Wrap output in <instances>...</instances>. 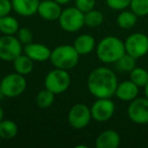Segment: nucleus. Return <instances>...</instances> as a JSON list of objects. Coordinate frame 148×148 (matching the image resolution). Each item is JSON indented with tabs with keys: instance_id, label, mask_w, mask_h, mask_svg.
I'll return each instance as SVG.
<instances>
[{
	"instance_id": "nucleus-10",
	"label": "nucleus",
	"mask_w": 148,
	"mask_h": 148,
	"mask_svg": "<svg viewBox=\"0 0 148 148\" xmlns=\"http://www.w3.org/2000/svg\"><path fill=\"white\" fill-rule=\"evenodd\" d=\"M129 119L138 125L148 123V99L136 97L130 101L127 110Z\"/></svg>"
},
{
	"instance_id": "nucleus-29",
	"label": "nucleus",
	"mask_w": 148,
	"mask_h": 148,
	"mask_svg": "<svg viewBox=\"0 0 148 148\" xmlns=\"http://www.w3.org/2000/svg\"><path fill=\"white\" fill-rule=\"evenodd\" d=\"M75 6L83 13H86L95 8V0H75Z\"/></svg>"
},
{
	"instance_id": "nucleus-6",
	"label": "nucleus",
	"mask_w": 148,
	"mask_h": 148,
	"mask_svg": "<svg viewBox=\"0 0 148 148\" xmlns=\"http://www.w3.org/2000/svg\"><path fill=\"white\" fill-rule=\"evenodd\" d=\"M27 80L25 76L16 72L5 75L0 81V90L5 97H16L25 92Z\"/></svg>"
},
{
	"instance_id": "nucleus-3",
	"label": "nucleus",
	"mask_w": 148,
	"mask_h": 148,
	"mask_svg": "<svg viewBox=\"0 0 148 148\" xmlns=\"http://www.w3.org/2000/svg\"><path fill=\"white\" fill-rule=\"evenodd\" d=\"M79 56L73 46L61 45L52 50L50 61L55 68L70 70L78 64Z\"/></svg>"
},
{
	"instance_id": "nucleus-13",
	"label": "nucleus",
	"mask_w": 148,
	"mask_h": 148,
	"mask_svg": "<svg viewBox=\"0 0 148 148\" xmlns=\"http://www.w3.org/2000/svg\"><path fill=\"white\" fill-rule=\"evenodd\" d=\"M51 50L44 44L40 43H29L25 46L23 53L29 56L34 62H45L50 60Z\"/></svg>"
},
{
	"instance_id": "nucleus-2",
	"label": "nucleus",
	"mask_w": 148,
	"mask_h": 148,
	"mask_svg": "<svg viewBox=\"0 0 148 148\" xmlns=\"http://www.w3.org/2000/svg\"><path fill=\"white\" fill-rule=\"evenodd\" d=\"M125 53V43L114 36L101 39L97 46V58L105 64L116 63Z\"/></svg>"
},
{
	"instance_id": "nucleus-9",
	"label": "nucleus",
	"mask_w": 148,
	"mask_h": 148,
	"mask_svg": "<svg viewBox=\"0 0 148 148\" xmlns=\"http://www.w3.org/2000/svg\"><path fill=\"white\" fill-rule=\"evenodd\" d=\"M91 112L84 103H76L72 106L68 113V123L74 129H83L90 123Z\"/></svg>"
},
{
	"instance_id": "nucleus-24",
	"label": "nucleus",
	"mask_w": 148,
	"mask_h": 148,
	"mask_svg": "<svg viewBox=\"0 0 148 148\" xmlns=\"http://www.w3.org/2000/svg\"><path fill=\"white\" fill-rule=\"evenodd\" d=\"M115 64L120 71L129 72L130 73L136 67V59L133 56L125 53Z\"/></svg>"
},
{
	"instance_id": "nucleus-17",
	"label": "nucleus",
	"mask_w": 148,
	"mask_h": 148,
	"mask_svg": "<svg viewBox=\"0 0 148 148\" xmlns=\"http://www.w3.org/2000/svg\"><path fill=\"white\" fill-rule=\"evenodd\" d=\"M73 47L79 55L90 54L95 48V40L90 35H81L77 37L74 41Z\"/></svg>"
},
{
	"instance_id": "nucleus-34",
	"label": "nucleus",
	"mask_w": 148,
	"mask_h": 148,
	"mask_svg": "<svg viewBox=\"0 0 148 148\" xmlns=\"http://www.w3.org/2000/svg\"><path fill=\"white\" fill-rule=\"evenodd\" d=\"M2 97H4V95H3V93L1 92V90H0V99H2Z\"/></svg>"
},
{
	"instance_id": "nucleus-32",
	"label": "nucleus",
	"mask_w": 148,
	"mask_h": 148,
	"mask_svg": "<svg viewBox=\"0 0 148 148\" xmlns=\"http://www.w3.org/2000/svg\"><path fill=\"white\" fill-rule=\"evenodd\" d=\"M3 116H4V112H3L2 107L0 106V122H1L3 120Z\"/></svg>"
},
{
	"instance_id": "nucleus-27",
	"label": "nucleus",
	"mask_w": 148,
	"mask_h": 148,
	"mask_svg": "<svg viewBox=\"0 0 148 148\" xmlns=\"http://www.w3.org/2000/svg\"><path fill=\"white\" fill-rule=\"evenodd\" d=\"M106 2L113 10H124L130 6L131 0H106Z\"/></svg>"
},
{
	"instance_id": "nucleus-31",
	"label": "nucleus",
	"mask_w": 148,
	"mask_h": 148,
	"mask_svg": "<svg viewBox=\"0 0 148 148\" xmlns=\"http://www.w3.org/2000/svg\"><path fill=\"white\" fill-rule=\"evenodd\" d=\"M55 1L59 3V4L63 5V4H67V3H69L71 0H55Z\"/></svg>"
},
{
	"instance_id": "nucleus-28",
	"label": "nucleus",
	"mask_w": 148,
	"mask_h": 148,
	"mask_svg": "<svg viewBox=\"0 0 148 148\" xmlns=\"http://www.w3.org/2000/svg\"><path fill=\"white\" fill-rule=\"evenodd\" d=\"M17 39L23 46H25L33 42V34L27 27H21L17 32Z\"/></svg>"
},
{
	"instance_id": "nucleus-20",
	"label": "nucleus",
	"mask_w": 148,
	"mask_h": 148,
	"mask_svg": "<svg viewBox=\"0 0 148 148\" xmlns=\"http://www.w3.org/2000/svg\"><path fill=\"white\" fill-rule=\"evenodd\" d=\"M18 128L12 120H4L0 122V138L4 140H10L17 135Z\"/></svg>"
},
{
	"instance_id": "nucleus-23",
	"label": "nucleus",
	"mask_w": 148,
	"mask_h": 148,
	"mask_svg": "<svg viewBox=\"0 0 148 148\" xmlns=\"http://www.w3.org/2000/svg\"><path fill=\"white\" fill-rule=\"evenodd\" d=\"M130 80L137 86L144 87L148 82V71L142 67H135L130 72Z\"/></svg>"
},
{
	"instance_id": "nucleus-21",
	"label": "nucleus",
	"mask_w": 148,
	"mask_h": 148,
	"mask_svg": "<svg viewBox=\"0 0 148 148\" xmlns=\"http://www.w3.org/2000/svg\"><path fill=\"white\" fill-rule=\"evenodd\" d=\"M137 15L132 10H122L117 17V23L121 29H132L137 23Z\"/></svg>"
},
{
	"instance_id": "nucleus-18",
	"label": "nucleus",
	"mask_w": 148,
	"mask_h": 148,
	"mask_svg": "<svg viewBox=\"0 0 148 148\" xmlns=\"http://www.w3.org/2000/svg\"><path fill=\"white\" fill-rule=\"evenodd\" d=\"M13 69L16 73L21 75H29L34 69V61L27 56L25 53L21 54L17 58H15L12 61Z\"/></svg>"
},
{
	"instance_id": "nucleus-33",
	"label": "nucleus",
	"mask_w": 148,
	"mask_h": 148,
	"mask_svg": "<svg viewBox=\"0 0 148 148\" xmlns=\"http://www.w3.org/2000/svg\"><path fill=\"white\" fill-rule=\"evenodd\" d=\"M144 93H145L146 99H148V82H147V84L144 86Z\"/></svg>"
},
{
	"instance_id": "nucleus-11",
	"label": "nucleus",
	"mask_w": 148,
	"mask_h": 148,
	"mask_svg": "<svg viewBox=\"0 0 148 148\" xmlns=\"http://www.w3.org/2000/svg\"><path fill=\"white\" fill-rule=\"evenodd\" d=\"M116 106L111 99H97L90 107L91 118L97 122H107L115 114Z\"/></svg>"
},
{
	"instance_id": "nucleus-19",
	"label": "nucleus",
	"mask_w": 148,
	"mask_h": 148,
	"mask_svg": "<svg viewBox=\"0 0 148 148\" xmlns=\"http://www.w3.org/2000/svg\"><path fill=\"white\" fill-rule=\"evenodd\" d=\"M19 29V23L16 18L10 15L0 17V33L2 35L14 36Z\"/></svg>"
},
{
	"instance_id": "nucleus-30",
	"label": "nucleus",
	"mask_w": 148,
	"mask_h": 148,
	"mask_svg": "<svg viewBox=\"0 0 148 148\" xmlns=\"http://www.w3.org/2000/svg\"><path fill=\"white\" fill-rule=\"evenodd\" d=\"M12 9L11 0H0V17L8 15Z\"/></svg>"
},
{
	"instance_id": "nucleus-1",
	"label": "nucleus",
	"mask_w": 148,
	"mask_h": 148,
	"mask_svg": "<svg viewBox=\"0 0 148 148\" xmlns=\"http://www.w3.org/2000/svg\"><path fill=\"white\" fill-rule=\"evenodd\" d=\"M118 83L117 75L108 67L95 68L87 77L88 91L97 99H111L114 97Z\"/></svg>"
},
{
	"instance_id": "nucleus-7",
	"label": "nucleus",
	"mask_w": 148,
	"mask_h": 148,
	"mask_svg": "<svg viewBox=\"0 0 148 148\" xmlns=\"http://www.w3.org/2000/svg\"><path fill=\"white\" fill-rule=\"evenodd\" d=\"M23 52V45L15 36L3 35L0 37V60L12 62Z\"/></svg>"
},
{
	"instance_id": "nucleus-16",
	"label": "nucleus",
	"mask_w": 148,
	"mask_h": 148,
	"mask_svg": "<svg viewBox=\"0 0 148 148\" xmlns=\"http://www.w3.org/2000/svg\"><path fill=\"white\" fill-rule=\"evenodd\" d=\"M12 8L21 16H32L38 13L40 0H11Z\"/></svg>"
},
{
	"instance_id": "nucleus-5",
	"label": "nucleus",
	"mask_w": 148,
	"mask_h": 148,
	"mask_svg": "<svg viewBox=\"0 0 148 148\" xmlns=\"http://www.w3.org/2000/svg\"><path fill=\"white\" fill-rule=\"evenodd\" d=\"M62 29L68 33H75L83 27L84 23V13L79 10L76 6L67 7L62 10L58 19Z\"/></svg>"
},
{
	"instance_id": "nucleus-14",
	"label": "nucleus",
	"mask_w": 148,
	"mask_h": 148,
	"mask_svg": "<svg viewBox=\"0 0 148 148\" xmlns=\"http://www.w3.org/2000/svg\"><path fill=\"white\" fill-rule=\"evenodd\" d=\"M139 86L135 84L132 80H124L118 83L115 95L122 101H131L138 97Z\"/></svg>"
},
{
	"instance_id": "nucleus-8",
	"label": "nucleus",
	"mask_w": 148,
	"mask_h": 148,
	"mask_svg": "<svg viewBox=\"0 0 148 148\" xmlns=\"http://www.w3.org/2000/svg\"><path fill=\"white\" fill-rule=\"evenodd\" d=\"M126 53L135 59L144 57L148 53V36L143 33H134L126 39Z\"/></svg>"
},
{
	"instance_id": "nucleus-4",
	"label": "nucleus",
	"mask_w": 148,
	"mask_h": 148,
	"mask_svg": "<svg viewBox=\"0 0 148 148\" xmlns=\"http://www.w3.org/2000/svg\"><path fill=\"white\" fill-rule=\"evenodd\" d=\"M44 83L47 89L51 90L55 95H61L69 88L71 76L68 73V70L55 68L46 75Z\"/></svg>"
},
{
	"instance_id": "nucleus-12",
	"label": "nucleus",
	"mask_w": 148,
	"mask_h": 148,
	"mask_svg": "<svg viewBox=\"0 0 148 148\" xmlns=\"http://www.w3.org/2000/svg\"><path fill=\"white\" fill-rule=\"evenodd\" d=\"M62 12L61 4L55 0H43L39 4L38 13L43 19L48 21H58Z\"/></svg>"
},
{
	"instance_id": "nucleus-15",
	"label": "nucleus",
	"mask_w": 148,
	"mask_h": 148,
	"mask_svg": "<svg viewBox=\"0 0 148 148\" xmlns=\"http://www.w3.org/2000/svg\"><path fill=\"white\" fill-rule=\"evenodd\" d=\"M120 144H121V136L113 129L103 131L95 140L97 148H118Z\"/></svg>"
},
{
	"instance_id": "nucleus-22",
	"label": "nucleus",
	"mask_w": 148,
	"mask_h": 148,
	"mask_svg": "<svg viewBox=\"0 0 148 148\" xmlns=\"http://www.w3.org/2000/svg\"><path fill=\"white\" fill-rule=\"evenodd\" d=\"M55 93L45 87L44 89L40 90L36 97V103L40 109L46 110L50 108L54 103L55 101Z\"/></svg>"
},
{
	"instance_id": "nucleus-26",
	"label": "nucleus",
	"mask_w": 148,
	"mask_h": 148,
	"mask_svg": "<svg viewBox=\"0 0 148 148\" xmlns=\"http://www.w3.org/2000/svg\"><path fill=\"white\" fill-rule=\"evenodd\" d=\"M130 8L137 16L148 14V0H131Z\"/></svg>"
},
{
	"instance_id": "nucleus-25",
	"label": "nucleus",
	"mask_w": 148,
	"mask_h": 148,
	"mask_svg": "<svg viewBox=\"0 0 148 148\" xmlns=\"http://www.w3.org/2000/svg\"><path fill=\"white\" fill-rule=\"evenodd\" d=\"M103 15L101 11L95 10V8L92 10H89L88 12L84 13V23L85 25L89 27H97L103 23Z\"/></svg>"
}]
</instances>
